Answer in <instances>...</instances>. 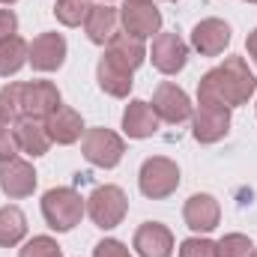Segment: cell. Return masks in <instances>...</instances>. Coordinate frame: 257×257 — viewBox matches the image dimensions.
I'll return each instance as SVG.
<instances>
[{
    "label": "cell",
    "instance_id": "1",
    "mask_svg": "<svg viewBox=\"0 0 257 257\" xmlns=\"http://www.w3.org/2000/svg\"><path fill=\"white\" fill-rule=\"evenodd\" d=\"M257 90V78L242 57H227L221 66L209 69L197 84V105H245Z\"/></svg>",
    "mask_w": 257,
    "mask_h": 257
},
{
    "label": "cell",
    "instance_id": "2",
    "mask_svg": "<svg viewBox=\"0 0 257 257\" xmlns=\"http://www.w3.org/2000/svg\"><path fill=\"white\" fill-rule=\"evenodd\" d=\"M84 212H87L84 197L69 186H57V189L45 192V197H42V215H45L48 227L57 233H66L75 224H81Z\"/></svg>",
    "mask_w": 257,
    "mask_h": 257
},
{
    "label": "cell",
    "instance_id": "3",
    "mask_svg": "<svg viewBox=\"0 0 257 257\" xmlns=\"http://www.w3.org/2000/svg\"><path fill=\"white\" fill-rule=\"evenodd\" d=\"M138 186L141 192L153 200H162V197H171L180 186V168L177 162L165 159V156H153L141 165V174H138Z\"/></svg>",
    "mask_w": 257,
    "mask_h": 257
},
{
    "label": "cell",
    "instance_id": "4",
    "mask_svg": "<svg viewBox=\"0 0 257 257\" xmlns=\"http://www.w3.org/2000/svg\"><path fill=\"white\" fill-rule=\"evenodd\" d=\"M126 209H128V197L120 186H99L87 197V212H90L93 224L102 227V230L117 227L126 218Z\"/></svg>",
    "mask_w": 257,
    "mask_h": 257
},
{
    "label": "cell",
    "instance_id": "5",
    "mask_svg": "<svg viewBox=\"0 0 257 257\" xmlns=\"http://www.w3.org/2000/svg\"><path fill=\"white\" fill-rule=\"evenodd\" d=\"M81 153L96 168H114V165H120V159L126 153V144L111 128H90V132H84Z\"/></svg>",
    "mask_w": 257,
    "mask_h": 257
},
{
    "label": "cell",
    "instance_id": "6",
    "mask_svg": "<svg viewBox=\"0 0 257 257\" xmlns=\"http://www.w3.org/2000/svg\"><path fill=\"white\" fill-rule=\"evenodd\" d=\"M60 108V90L51 81H27L21 84V117L45 120Z\"/></svg>",
    "mask_w": 257,
    "mask_h": 257
},
{
    "label": "cell",
    "instance_id": "7",
    "mask_svg": "<svg viewBox=\"0 0 257 257\" xmlns=\"http://www.w3.org/2000/svg\"><path fill=\"white\" fill-rule=\"evenodd\" d=\"M120 21H123V27H126L128 36L147 39V36L159 33V27H162V12L156 9L153 0H126V6L120 9Z\"/></svg>",
    "mask_w": 257,
    "mask_h": 257
},
{
    "label": "cell",
    "instance_id": "8",
    "mask_svg": "<svg viewBox=\"0 0 257 257\" xmlns=\"http://www.w3.org/2000/svg\"><path fill=\"white\" fill-rule=\"evenodd\" d=\"M150 57H153V66L162 75H177L180 69H186V63H189V45L177 33H156Z\"/></svg>",
    "mask_w": 257,
    "mask_h": 257
},
{
    "label": "cell",
    "instance_id": "9",
    "mask_svg": "<svg viewBox=\"0 0 257 257\" xmlns=\"http://www.w3.org/2000/svg\"><path fill=\"white\" fill-rule=\"evenodd\" d=\"M153 111H156V117L165 120V123H183V120L192 117V102H189V96H186L183 87L165 81V84H159L156 93H153Z\"/></svg>",
    "mask_w": 257,
    "mask_h": 257
},
{
    "label": "cell",
    "instance_id": "10",
    "mask_svg": "<svg viewBox=\"0 0 257 257\" xmlns=\"http://www.w3.org/2000/svg\"><path fill=\"white\" fill-rule=\"evenodd\" d=\"M230 128V108L224 105H197L192 120V135L200 144H215Z\"/></svg>",
    "mask_w": 257,
    "mask_h": 257
},
{
    "label": "cell",
    "instance_id": "11",
    "mask_svg": "<svg viewBox=\"0 0 257 257\" xmlns=\"http://www.w3.org/2000/svg\"><path fill=\"white\" fill-rule=\"evenodd\" d=\"M27 60L36 72H57L66 63V39L60 33H39L27 48Z\"/></svg>",
    "mask_w": 257,
    "mask_h": 257
},
{
    "label": "cell",
    "instance_id": "12",
    "mask_svg": "<svg viewBox=\"0 0 257 257\" xmlns=\"http://www.w3.org/2000/svg\"><path fill=\"white\" fill-rule=\"evenodd\" d=\"M0 189H3V194H9L15 200L33 194V189H36V171H33V165L24 162V159H18V156L0 162Z\"/></svg>",
    "mask_w": 257,
    "mask_h": 257
},
{
    "label": "cell",
    "instance_id": "13",
    "mask_svg": "<svg viewBox=\"0 0 257 257\" xmlns=\"http://www.w3.org/2000/svg\"><path fill=\"white\" fill-rule=\"evenodd\" d=\"M192 45L203 57H218L230 45V24L221 18H203L200 24H194Z\"/></svg>",
    "mask_w": 257,
    "mask_h": 257
},
{
    "label": "cell",
    "instance_id": "14",
    "mask_svg": "<svg viewBox=\"0 0 257 257\" xmlns=\"http://www.w3.org/2000/svg\"><path fill=\"white\" fill-rule=\"evenodd\" d=\"M132 245H135L138 257H171L174 254V233L159 221H144L135 230Z\"/></svg>",
    "mask_w": 257,
    "mask_h": 257
},
{
    "label": "cell",
    "instance_id": "15",
    "mask_svg": "<svg viewBox=\"0 0 257 257\" xmlns=\"http://www.w3.org/2000/svg\"><path fill=\"white\" fill-rule=\"evenodd\" d=\"M183 218H186L189 230H194V233H209L221 221V206H218V200L212 194H192L186 200Z\"/></svg>",
    "mask_w": 257,
    "mask_h": 257
},
{
    "label": "cell",
    "instance_id": "16",
    "mask_svg": "<svg viewBox=\"0 0 257 257\" xmlns=\"http://www.w3.org/2000/svg\"><path fill=\"white\" fill-rule=\"evenodd\" d=\"M12 138H15V147L27 156H45L48 147H51V138H48V128L45 120H33V117H18L12 123Z\"/></svg>",
    "mask_w": 257,
    "mask_h": 257
},
{
    "label": "cell",
    "instance_id": "17",
    "mask_svg": "<svg viewBox=\"0 0 257 257\" xmlns=\"http://www.w3.org/2000/svg\"><path fill=\"white\" fill-rule=\"evenodd\" d=\"M117 21H120V12L111 3H90L87 18H84V30L90 36V42L108 45L111 36L117 33Z\"/></svg>",
    "mask_w": 257,
    "mask_h": 257
},
{
    "label": "cell",
    "instance_id": "18",
    "mask_svg": "<svg viewBox=\"0 0 257 257\" xmlns=\"http://www.w3.org/2000/svg\"><path fill=\"white\" fill-rule=\"evenodd\" d=\"M105 57L111 63H117L126 72H135L138 66L147 60V48H144V39H135L128 33H114L111 42L105 45Z\"/></svg>",
    "mask_w": 257,
    "mask_h": 257
},
{
    "label": "cell",
    "instance_id": "19",
    "mask_svg": "<svg viewBox=\"0 0 257 257\" xmlns=\"http://www.w3.org/2000/svg\"><path fill=\"white\" fill-rule=\"evenodd\" d=\"M45 128H48V138H51V144H75L78 138H81V132H84V120H81V114L75 111V108H66L60 105L54 114H48L45 117Z\"/></svg>",
    "mask_w": 257,
    "mask_h": 257
},
{
    "label": "cell",
    "instance_id": "20",
    "mask_svg": "<svg viewBox=\"0 0 257 257\" xmlns=\"http://www.w3.org/2000/svg\"><path fill=\"white\" fill-rule=\"evenodd\" d=\"M123 132L128 138H150L159 132V117L144 99H132L123 111Z\"/></svg>",
    "mask_w": 257,
    "mask_h": 257
},
{
    "label": "cell",
    "instance_id": "21",
    "mask_svg": "<svg viewBox=\"0 0 257 257\" xmlns=\"http://www.w3.org/2000/svg\"><path fill=\"white\" fill-rule=\"evenodd\" d=\"M96 78H99V87L108 93V96H117V99H123L128 96V90H132V72L126 69H120L117 63H111L108 57H102L99 66H96Z\"/></svg>",
    "mask_w": 257,
    "mask_h": 257
},
{
    "label": "cell",
    "instance_id": "22",
    "mask_svg": "<svg viewBox=\"0 0 257 257\" xmlns=\"http://www.w3.org/2000/svg\"><path fill=\"white\" fill-rule=\"evenodd\" d=\"M27 233V218L18 206H3L0 209V245L3 248H12L24 239Z\"/></svg>",
    "mask_w": 257,
    "mask_h": 257
},
{
    "label": "cell",
    "instance_id": "23",
    "mask_svg": "<svg viewBox=\"0 0 257 257\" xmlns=\"http://www.w3.org/2000/svg\"><path fill=\"white\" fill-rule=\"evenodd\" d=\"M27 42L21 36H12L6 42H0V78H9L15 75L21 66L27 63Z\"/></svg>",
    "mask_w": 257,
    "mask_h": 257
},
{
    "label": "cell",
    "instance_id": "24",
    "mask_svg": "<svg viewBox=\"0 0 257 257\" xmlns=\"http://www.w3.org/2000/svg\"><path fill=\"white\" fill-rule=\"evenodd\" d=\"M87 9H90V0H57L54 15L63 27H78L87 18Z\"/></svg>",
    "mask_w": 257,
    "mask_h": 257
},
{
    "label": "cell",
    "instance_id": "25",
    "mask_svg": "<svg viewBox=\"0 0 257 257\" xmlns=\"http://www.w3.org/2000/svg\"><path fill=\"white\" fill-rule=\"evenodd\" d=\"M215 251H218V257H251L254 245L245 233H227L215 242Z\"/></svg>",
    "mask_w": 257,
    "mask_h": 257
},
{
    "label": "cell",
    "instance_id": "26",
    "mask_svg": "<svg viewBox=\"0 0 257 257\" xmlns=\"http://www.w3.org/2000/svg\"><path fill=\"white\" fill-rule=\"evenodd\" d=\"M0 117L15 123L21 117V84H6L0 90Z\"/></svg>",
    "mask_w": 257,
    "mask_h": 257
},
{
    "label": "cell",
    "instance_id": "27",
    "mask_svg": "<svg viewBox=\"0 0 257 257\" xmlns=\"http://www.w3.org/2000/svg\"><path fill=\"white\" fill-rule=\"evenodd\" d=\"M18 257H63V251H60L57 239H51V236H33V239L24 242V248L18 251Z\"/></svg>",
    "mask_w": 257,
    "mask_h": 257
},
{
    "label": "cell",
    "instance_id": "28",
    "mask_svg": "<svg viewBox=\"0 0 257 257\" xmlns=\"http://www.w3.org/2000/svg\"><path fill=\"white\" fill-rule=\"evenodd\" d=\"M180 257H218L215 251V242L212 239H203V236H192L180 245Z\"/></svg>",
    "mask_w": 257,
    "mask_h": 257
},
{
    "label": "cell",
    "instance_id": "29",
    "mask_svg": "<svg viewBox=\"0 0 257 257\" xmlns=\"http://www.w3.org/2000/svg\"><path fill=\"white\" fill-rule=\"evenodd\" d=\"M15 138H12V123L6 120V117H0V162H6V159H12L15 156Z\"/></svg>",
    "mask_w": 257,
    "mask_h": 257
},
{
    "label": "cell",
    "instance_id": "30",
    "mask_svg": "<svg viewBox=\"0 0 257 257\" xmlns=\"http://www.w3.org/2000/svg\"><path fill=\"white\" fill-rule=\"evenodd\" d=\"M93 257H132V251H128L120 239H102L93 248Z\"/></svg>",
    "mask_w": 257,
    "mask_h": 257
},
{
    "label": "cell",
    "instance_id": "31",
    "mask_svg": "<svg viewBox=\"0 0 257 257\" xmlns=\"http://www.w3.org/2000/svg\"><path fill=\"white\" fill-rule=\"evenodd\" d=\"M18 36V18L12 9H0V42Z\"/></svg>",
    "mask_w": 257,
    "mask_h": 257
},
{
    "label": "cell",
    "instance_id": "32",
    "mask_svg": "<svg viewBox=\"0 0 257 257\" xmlns=\"http://www.w3.org/2000/svg\"><path fill=\"white\" fill-rule=\"evenodd\" d=\"M245 45H248V57H251V60L257 63V30H251V33H248Z\"/></svg>",
    "mask_w": 257,
    "mask_h": 257
},
{
    "label": "cell",
    "instance_id": "33",
    "mask_svg": "<svg viewBox=\"0 0 257 257\" xmlns=\"http://www.w3.org/2000/svg\"><path fill=\"white\" fill-rule=\"evenodd\" d=\"M0 3H6V6H9V3H15V0H0Z\"/></svg>",
    "mask_w": 257,
    "mask_h": 257
},
{
    "label": "cell",
    "instance_id": "34",
    "mask_svg": "<svg viewBox=\"0 0 257 257\" xmlns=\"http://www.w3.org/2000/svg\"><path fill=\"white\" fill-rule=\"evenodd\" d=\"M245 3H257V0H245Z\"/></svg>",
    "mask_w": 257,
    "mask_h": 257
},
{
    "label": "cell",
    "instance_id": "35",
    "mask_svg": "<svg viewBox=\"0 0 257 257\" xmlns=\"http://www.w3.org/2000/svg\"><path fill=\"white\" fill-rule=\"evenodd\" d=\"M251 257H257V248H254V254H251Z\"/></svg>",
    "mask_w": 257,
    "mask_h": 257
},
{
    "label": "cell",
    "instance_id": "36",
    "mask_svg": "<svg viewBox=\"0 0 257 257\" xmlns=\"http://www.w3.org/2000/svg\"><path fill=\"white\" fill-rule=\"evenodd\" d=\"M102 3H111V0H102Z\"/></svg>",
    "mask_w": 257,
    "mask_h": 257
}]
</instances>
